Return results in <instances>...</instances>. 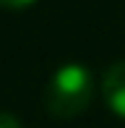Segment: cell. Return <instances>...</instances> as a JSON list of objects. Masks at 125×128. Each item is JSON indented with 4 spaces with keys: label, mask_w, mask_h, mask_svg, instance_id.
<instances>
[{
    "label": "cell",
    "mask_w": 125,
    "mask_h": 128,
    "mask_svg": "<svg viewBox=\"0 0 125 128\" xmlns=\"http://www.w3.org/2000/svg\"><path fill=\"white\" fill-rule=\"evenodd\" d=\"M102 94L104 102L117 118H125V60L112 63L102 76Z\"/></svg>",
    "instance_id": "obj_2"
},
{
    "label": "cell",
    "mask_w": 125,
    "mask_h": 128,
    "mask_svg": "<svg viewBox=\"0 0 125 128\" xmlns=\"http://www.w3.org/2000/svg\"><path fill=\"white\" fill-rule=\"evenodd\" d=\"M0 128H24V123L10 112H0Z\"/></svg>",
    "instance_id": "obj_3"
},
{
    "label": "cell",
    "mask_w": 125,
    "mask_h": 128,
    "mask_svg": "<svg viewBox=\"0 0 125 128\" xmlns=\"http://www.w3.org/2000/svg\"><path fill=\"white\" fill-rule=\"evenodd\" d=\"M94 100V76L81 63H65L44 89V107L52 118H76Z\"/></svg>",
    "instance_id": "obj_1"
},
{
    "label": "cell",
    "mask_w": 125,
    "mask_h": 128,
    "mask_svg": "<svg viewBox=\"0 0 125 128\" xmlns=\"http://www.w3.org/2000/svg\"><path fill=\"white\" fill-rule=\"evenodd\" d=\"M31 3H37V0H0V8H8V10H18V8H29Z\"/></svg>",
    "instance_id": "obj_4"
}]
</instances>
